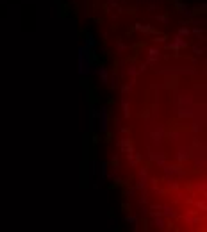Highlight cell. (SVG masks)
<instances>
[{"label":"cell","instance_id":"cell-9","mask_svg":"<svg viewBox=\"0 0 207 232\" xmlns=\"http://www.w3.org/2000/svg\"><path fill=\"white\" fill-rule=\"evenodd\" d=\"M154 223H155V225H157L159 229H164V220H163L161 216H159V218L155 216V218H154Z\"/></svg>","mask_w":207,"mask_h":232},{"label":"cell","instance_id":"cell-5","mask_svg":"<svg viewBox=\"0 0 207 232\" xmlns=\"http://www.w3.org/2000/svg\"><path fill=\"white\" fill-rule=\"evenodd\" d=\"M159 54H161V52H159L157 48H150V50H148V63H150V64H155L157 59H159Z\"/></svg>","mask_w":207,"mask_h":232},{"label":"cell","instance_id":"cell-8","mask_svg":"<svg viewBox=\"0 0 207 232\" xmlns=\"http://www.w3.org/2000/svg\"><path fill=\"white\" fill-rule=\"evenodd\" d=\"M163 211H164V216H172V218L175 216V209H173V207H170V205H164V207H163Z\"/></svg>","mask_w":207,"mask_h":232},{"label":"cell","instance_id":"cell-11","mask_svg":"<svg viewBox=\"0 0 207 232\" xmlns=\"http://www.w3.org/2000/svg\"><path fill=\"white\" fill-rule=\"evenodd\" d=\"M129 73H130L132 77H136V73H138V71H136V66H134V64H130V66H129Z\"/></svg>","mask_w":207,"mask_h":232},{"label":"cell","instance_id":"cell-18","mask_svg":"<svg viewBox=\"0 0 207 232\" xmlns=\"http://www.w3.org/2000/svg\"><path fill=\"white\" fill-rule=\"evenodd\" d=\"M197 205H198L200 209H206V202H202V204H200V202H197Z\"/></svg>","mask_w":207,"mask_h":232},{"label":"cell","instance_id":"cell-1","mask_svg":"<svg viewBox=\"0 0 207 232\" xmlns=\"http://www.w3.org/2000/svg\"><path fill=\"white\" fill-rule=\"evenodd\" d=\"M91 68V61H89V48H86L84 45L79 48V75L84 77L89 73Z\"/></svg>","mask_w":207,"mask_h":232},{"label":"cell","instance_id":"cell-6","mask_svg":"<svg viewBox=\"0 0 207 232\" xmlns=\"http://www.w3.org/2000/svg\"><path fill=\"white\" fill-rule=\"evenodd\" d=\"M98 77H100L102 84H107V80H109V73H107V70H105L104 66H100V68H98Z\"/></svg>","mask_w":207,"mask_h":232},{"label":"cell","instance_id":"cell-4","mask_svg":"<svg viewBox=\"0 0 207 232\" xmlns=\"http://www.w3.org/2000/svg\"><path fill=\"white\" fill-rule=\"evenodd\" d=\"M84 39H86V45H84L86 48H89V50H93V48L97 46V39H95V36H93V34H89V32H88Z\"/></svg>","mask_w":207,"mask_h":232},{"label":"cell","instance_id":"cell-2","mask_svg":"<svg viewBox=\"0 0 207 232\" xmlns=\"http://www.w3.org/2000/svg\"><path fill=\"white\" fill-rule=\"evenodd\" d=\"M109 116H107V109L105 107H100L98 109V127H100V132H107L109 129Z\"/></svg>","mask_w":207,"mask_h":232},{"label":"cell","instance_id":"cell-17","mask_svg":"<svg viewBox=\"0 0 207 232\" xmlns=\"http://www.w3.org/2000/svg\"><path fill=\"white\" fill-rule=\"evenodd\" d=\"M127 222L129 223H136V216H127Z\"/></svg>","mask_w":207,"mask_h":232},{"label":"cell","instance_id":"cell-15","mask_svg":"<svg viewBox=\"0 0 207 232\" xmlns=\"http://www.w3.org/2000/svg\"><path fill=\"white\" fill-rule=\"evenodd\" d=\"M193 50H195V54H197V55H202V52H204V48H198V46H195Z\"/></svg>","mask_w":207,"mask_h":232},{"label":"cell","instance_id":"cell-16","mask_svg":"<svg viewBox=\"0 0 207 232\" xmlns=\"http://www.w3.org/2000/svg\"><path fill=\"white\" fill-rule=\"evenodd\" d=\"M122 91H123V95H127V93H130V86H123V89H122Z\"/></svg>","mask_w":207,"mask_h":232},{"label":"cell","instance_id":"cell-14","mask_svg":"<svg viewBox=\"0 0 207 232\" xmlns=\"http://www.w3.org/2000/svg\"><path fill=\"white\" fill-rule=\"evenodd\" d=\"M123 50H125V45H123V43H122V41H118V52H120V54H122V52H123Z\"/></svg>","mask_w":207,"mask_h":232},{"label":"cell","instance_id":"cell-12","mask_svg":"<svg viewBox=\"0 0 207 232\" xmlns=\"http://www.w3.org/2000/svg\"><path fill=\"white\" fill-rule=\"evenodd\" d=\"M157 21H161V23H170V20H168L166 16H157Z\"/></svg>","mask_w":207,"mask_h":232},{"label":"cell","instance_id":"cell-13","mask_svg":"<svg viewBox=\"0 0 207 232\" xmlns=\"http://www.w3.org/2000/svg\"><path fill=\"white\" fill-rule=\"evenodd\" d=\"M193 32H195V34H197V36H198L200 39H204V32H202L200 29H193Z\"/></svg>","mask_w":207,"mask_h":232},{"label":"cell","instance_id":"cell-3","mask_svg":"<svg viewBox=\"0 0 207 232\" xmlns=\"http://www.w3.org/2000/svg\"><path fill=\"white\" fill-rule=\"evenodd\" d=\"M186 46H188V43H186V39H182V36H177L173 43L166 45L168 50H179V48H186Z\"/></svg>","mask_w":207,"mask_h":232},{"label":"cell","instance_id":"cell-7","mask_svg":"<svg viewBox=\"0 0 207 232\" xmlns=\"http://www.w3.org/2000/svg\"><path fill=\"white\" fill-rule=\"evenodd\" d=\"M122 107H123V116L129 118V114H130V104H129V100L125 96L122 98Z\"/></svg>","mask_w":207,"mask_h":232},{"label":"cell","instance_id":"cell-10","mask_svg":"<svg viewBox=\"0 0 207 232\" xmlns=\"http://www.w3.org/2000/svg\"><path fill=\"white\" fill-rule=\"evenodd\" d=\"M179 36H189V29L180 27V29H179Z\"/></svg>","mask_w":207,"mask_h":232}]
</instances>
